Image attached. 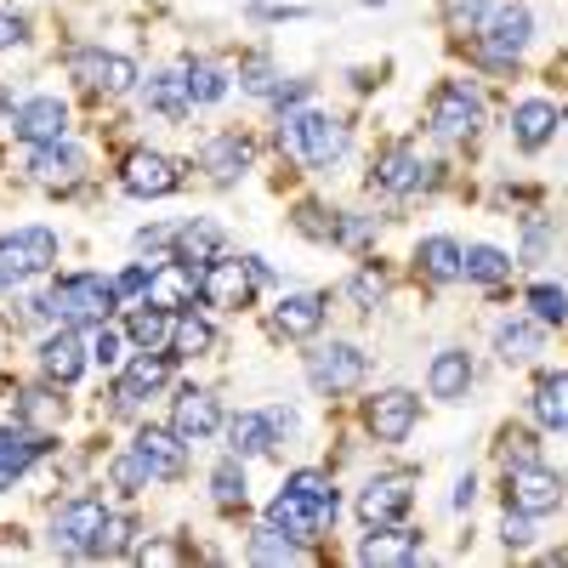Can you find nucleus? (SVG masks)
<instances>
[{
  "mask_svg": "<svg viewBox=\"0 0 568 568\" xmlns=\"http://www.w3.org/2000/svg\"><path fill=\"white\" fill-rule=\"evenodd\" d=\"M382 296H387V273H382V267H358V273H353V302H358V307H375Z\"/></svg>",
  "mask_w": 568,
  "mask_h": 568,
  "instance_id": "obj_47",
  "label": "nucleus"
},
{
  "mask_svg": "<svg viewBox=\"0 0 568 568\" xmlns=\"http://www.w3.org/2000/svg\"><path fill=\"white\" fill-rule=\"evenodd\" d=\"M222 245H227V233H222V222H211V216H200V222H187L182 233H176V256L182 262H216L222 256Z\"/></svg>",
  "mask_w": 568,
  "mask_h": 568,
  "instance_id": "obj_32",
  "label": "nucleus"
},
{
  "mask_svg": "<svg viewBox=\"0 0 568 568\" xmlns=\"http://www.w3.org/2000/svg\"><path fill=\"white\" fill-rule=\"evenodd\" d=\"M211 347H216V329H211L205 318L182 313V318L171 324V353H176V358H200V353H211Z\"/></svg>",
  "mask_w": 568,
  "mask_h": 568,
  "instance_id": "obj_37",
  "label": "nucleus"
},
{
  "mask_svg": "<svg viewBox=\"0 0 568 568\" xmlns=\"http://www.w3.org/2000/svg\"><path fill=\"white\" fill-rule=\"evenodd\" d=\"M267 524H273V529H284L291 540H302V546H307V540H313L324 524H336V517H329V511H318V506H313L307 495H296V489H278V495H273V506H267Z\"/></svg>",
  "mask_w": 568,
  "mask_h": 568,
  "instance_id": "obj_19",
  "label": "nucleus"
},
{
  "mask_svg": "<svg viewBox=\"0 0 568 568\" xmlns=\"http://www.w3.org/2000/svg\"><path fill=\"white\" fill-rule=\"evenodd\" d=\"M171 324H176V313L142 302V307L131 313V324H125V342L142 347V353H160V347H171Z\"/></svg>",
  "mask_w": 568,
  "mask_h": 568,
  "instance_id": "obj_31",
  "label": "nucleus"
},
{
  "mask_svg": "<svg viewBox=\"0 0 568 568\" xmlns=\"http://www.w3.org/2000/svg\"><path fill=\"white\" fill-rule=\"evenodd\" d=\"M500 540H506L511 551H524V546L535 540V517H529V511H517V506H506V524H500Z\"/></svg>",
  "mask_w": 568,
  "mask_h": 568,
  "instance_id": "obj_48",
  "label": "nucleus"
},
{
  "mask_svg": "<svg viewBox=\"0 0 568 568\" xmlns=\"http://www.w3.org/2000/svg\"><path fill=\"white\" fill-rule=\"evenodd\" d=\"M120 307V296H114V278H98V273H74V278H58L52 291H45L40 302H29V313H40V318H58V324H98V318H109Z\"/></svg>",
  "mask_w": 568,
  "mask_h": 568,
  "instance_id": "obj_1",
  "label": "nucleus"
},
{
  "mask_svg": "<svg viewBox=\"0 0 568 568\" xmlns=\"http://www.w3.org/2000/svg\"><path fill=\"white\" fill-rule=\"evenodd\" d=\"M500 449H506V466H529L540 444H535L529 433H506V438H500Z\"/></svg>",
  "mask_w": 568,
  "mask_h": 568,
  "instance_id": "obj_53",
  "label": "nucleus"
},
{
  "mask_svg": "<svg viewBox=\"0 0 568 568\" xmlns=\"http://www.w3.org/2000/svg\"><path fill=\"white\" fill-rule=\"evenodd\" d=\"M103 517H109V506H103L98 495H80V500H69V506L58 511L52 540L69 546V551H91V540H98V529H103Z\"/></svg>",
  "mask_w": 568,
  "mask_h": 568,
  "instance_id": "obj_20",
  "label": "nucleus"
},
{
  "mask_svg": "<svg viewBox=\"0 0 568 568\" xmlns=\"http://www.w3.org/2000/svg\"><path fill=\"white\" fill-rule=\"evenodd\" d=\"M182 74H187V98H194V109H200V103H222V98H227V74H222L216 63H187Z\"/></svg>",
  "mask_w": 568,
  "mask_h": 568,
  "instance_id": "obj_43",
  "label": "nucleus"
},
{
  "mask_svg": "<svg viewBox=\"0 0 568 568\" xmlns=\"http://www.w3.org/2000/svg\"><path fill=\"white\" fill-rule=\"evenodd\" d=\"M415 262H420V273L433 278V284H455V278H460V245L449 240V233L420 240V245H415Z\"/></svg>",
  "mask_w": 568,
  "mask_h": 568,
  "instance_id": "obj_33",
  "label": "nucleus"
},
{
  "mask_svg": "<svg viewBox=\"0 0 568 568\" xmlns=\"http://www.w3.org/2000/svg\"><path fill=\"white\" fill-rule=\"evenodd\" d=\"M535 420L551 426V433H568V369L546 375V382L535 387Z\"/></svg>",
  "mask_w": 568,
  "mask_h": 568,
  "instance_id": "obj_35",
  "label": "nucleus"
},
{
  "mask_svg": "<svg viewBox=\"0 0 568 568\" xmlns=\"http://www.w3.org/2000/svg\"><path fill=\"white\" fill-rule=\"evenodd\" d=\"M420 171H426V160L409 149V142H393V149L375 160V187H387V194H409V187H420Z\"/></svg>",
  "mask_w": 568,
  "mask_h": 568,
  "instance_id": "obj_27",
  "label": "nucleus"
},
{
  "mask_svg": "<svg viewBox=\"0 0 568 568\" xmlns=\"http://www.w3.org/2000/svg\"><path fill=\"white\" fill-rule=\"evenodd\" d=\"M251 160H256L251 136H240V131H222V136H211V142H205L200 171H211V182H240V176L251 171Z\"/></svg>",
  "mask_w": 568,
  "mask_h": 568,
  "instance_id": "obj_22",
  "label": "nucleus"
},
{
  "mask_svg": "<svg viewBox=\"0 0 568 568\" xmlns=\"http://www.w3.org/2000/svg\"><path fill=\"white\" fill-rule=\"evenodd\" d=\"M85 364H91V358H85V342L74 336V329H58V336L40 342V369H45V382L69 387V382H80Z\"/></svg>",
  "mask_w": 568,
  "mask_h": 568,
  "instance_id": "obj_25",
  "label": "nucleus"
},
{
  "mask_svg": "<svg viewBox=\"0 0 568 568\" xmlns=\"http://www.w3.org/2000/svg\"><path fill=\"white\" fill-rule=\"evenodd\" d=\"M364 369H369V358L353 347V342H329V347H318V353H307V382L318 387V393H353L358 382H364Z\"/></svg>",
  "mask_w": 568,
  "mask_h": 568,
  "instance_id": "obj_7",
  "label": "nucleus"
},
{
  "mask_svg": "<svg viewBox=\"0 0 568 568\" xmlns=\"http://www.w3.org/2000/svg\"><path fill=\"white\" fill-rule=\"evenodd\" d=\"M136 460L154 471V478H182L187 471V444L176 438V426H136V438H131Z\"/></svg>",
  "mask_w": 568,
  "mask_h": 568,
  "instance_id": "obj_15",
  "label": "nucleus"
},
{
  "mask_svg": "<svg viewBox=\"0 0 568 568\" xmlns=\"http://www.w3.org/2000/svg\"><path fill=\"white\" fill-rule=\"evenodd\" d=\"M12 131H18V142H29V149L63 142V136H69V109H63L58 98H29V103L12 114Z\"/></svg>",
  "mask_w": 568,
  "mask_h": 568,
  "instance_id": "obj_16",
  "label": "nucleus"
},
{
  "mask_svg": "<svg viewBox=\"0 0 568 568\" xmlns=\"http://www.w3.org/2000/svg\"><path fill=\"white\" fill-rule=\"evenodd\" d=\"M471 500H478V478H471V471H466V478L455 484V511H466Z\"/></svg>",
  "mask_w": 568,
  "mask_h": 568,
  "instance_id": "obj_56",
  "label": "nucleus"
},
{
  "mask_svg": "<svg viewBox=\"0 0 568 568\" xmlns=\"http://www.w3.org/2000/svg\"><path fill=\"white\" fill-rule=\"evenodd\" d=\"M307 551H302V540H291V535H284V529H256L251 535V562H302Z\"/></svg>",
  "mask_w": 568,
  "mask_h": 568,
  "instance_id": "obj_39",
  "label": "nucleus"
},
{
  "mask_svg": "<svg viewBox=\"0 0 568 568\" xmlns=\"http://www.w3.org/2000/svg\"><path fill=\"white\" fill-rule=\"evenodd\" d=\"M540 251H546V222L529 227V256H540Z\"/></svg>",
  "mask_w": 568,
  "mask_h": 568,
  "instance_id": "obj_57",
  "label": "nucleus"
},
{
  "mask_svg": "<svg viewBox=\"0 0 568 568\" xmlns=\"http://www.w3.org/2000/svg\"><path fill=\"white\" fill-rule=\"evenodd\" d=\"M245 489H251V484H245L240 455H227V460L211 471V495H216V506H227V511H233V506H245Z\"/></svg>",
  "mask_w": 568,
  "mask_h": 568,
  "instance_id": "obj_42",
  "label": "nucleus"
},
{
  "mask_svg": "<svg viewBox=\"0 0 568 568\" xmlns=\"http://www.w3.org/2000/svg\"><path fill=\"white\" fill-rule=\"evenodd\" d=\"M0 291H7V284H0Z\"/></svg>",
  "mask_w": 568,
  "mask_h": 568,
  "instance_id": "obj_58",
  "label": "nucleus"
},
{
  "mask_svg": "<svg viewBox=\"0 0 568 568\" xmlns=\"http://www.w3.org/2000/svg\"><path fill=\"white\" fill-rule=\"evenodd\" d=\"M529 40H535V12L529 7H489V18H484V58L495 69L524 58Z\"/></svg>",
  "mask_w": 568,
  "mask_h": 568,
  "instance_id": "obj_6",
  "label": "nucleus"
},
{
  "mask_svg": "<svg viewBox=\"0 0 568 568\" xmlns=\"http://www.w3.org/2000/svg\"><path fill=\"white\" fill-rule=\"evenodd\" d=\"M18 420L34 426V433H52V426L63 420V398H58V393H45V387H29L23 404H18Z\"/></svg>",
  "mask_w": 568,
  "mask_h": 568,
  "instance_id": "obj_38",
  "label": "nucleus"
},
{
  "mask_svg": "<svg viewBox=\"0 0 568 568\" xmlns=\"http://www.w3.org/2000/svg\"><path fill=\"white\" fill-rule=\"evenodd\" d=\"M69 69H74V80H80V85L109 91V98H120V91H131V85H136V63H131V58H120V52H98V45L74 52V58H69Z\"/></svg>",
  "mask_w": 568,
  "mask_h": 568,
  "instance_id": "obj_14",
  "label": "nucleus"
},
{
  "mask_svg": "<svg viewBox=\"0 0 568 568\" xmlns=\"http://www.w3.org/2000/svg\"><path fill=\"white\" fill-rule=\"evenodd\" d=\"M324 296L318 291H296V296H278V307H273V329L278 336H291V342H307V336H318L324 329Z\"/></svg>",
  "mask_w": 568,
  "mask_h": 568,
  "instance_id": "obj_21",
  "label": "nucleus"
},
{
  "mask_svg": "<svg viewBox=\"0 0 568 568\" xmlns=\"http://www.w3.org/2000/svg\"><path fill=\"white\" fill-rule=\"evenodd\" d=\"M307 103V80H291V85H273V109H302Z\"/></svg>",
  "mask_w": 568,
  "mask_h": 568,
  "instance_id": "obj_54",
  "label": "nucleus"
},
{
  "mask_svg": "<svg viewBox=\"0 0 568 568\" xmlns=\"http://www.w3.org/2000/svg\"><path fill=\"white\" fill-rule=\"evenodd\" d=\"M557 125L562 120H557V109L546 98H524L511 109V136H517V149H524V154H540L546 142L557 136Z\"/></svg>",
  "mask_w": 568,
  "mask_h": 568,
  "instance_id": "obj_24",
  "label": "nucleus"
},
{
  "mask_svg": "<svg viewBox=\"0 0 568 568\" xmlns=\"http://www.w3.org/2000/svg\"><path fill=\"white\" fill-rule=\"evenodd\" d=\"M460 278L500 284V278H511V256H506L500 245H466V251H460Z\"/></svg>",
  "mask_w": 568,
  "mask_h": 568,
  "instance_id": "obj_36",
  "label": "nucleus"
},
{
  "mask_svg": "<svg viewBox=\"0 0 568 568\" xmlns=\"http://www.w3.org/2000/svg\"><path fill=\"white\" fill-rule=\"evenodd\" d=\"M114 296H120V302H142V296H149V262L125 267V273L114 278Z\"/></svg>",
  "mask_w": 568,
  "mask_h": 568,
  "instance_id": "obj_52",
  "label": "nucleus"
},
{
  "mask_svg": "<svg viewBox=\"0 0 568 568\" xmlns=\"http://www.w3.org/2000/svg\"><path fill=\"white\" fill-rule=\"evenodd\" d=\"M426 387H433V398H444V404H460L471 393V358L460 347H444L433 358V369H426Z\"/></svg>",
  "mask_w": 568,
  "mask_h": 568,
  "instance_id": "obj_26",
  "label": "nucleus"
},
{
  "mask_svg": "<svg viewBox=\"0 0 568 568\" xmlns=\"http://www.w3.org/2000/svg\"><path fill=\"white\" fill-rule=\"evenodd\" d=\"M557 500H562V484H557V471H546V466H506V506H517V511H529V517H546V511H557Z\"/></svg>",
  "mask_w": 568,
  "mask_h": 568,
  "instance_id": "obj_11",
  "label": "nucleus"
},
{
  "mask_svg": "<svg viewBox=\"0 0 568 568\" xmlns=\"http://www.w3.org/2000/svg\"><path fill=\"white\" fill-rule=\"evenodd\" d=\"M415 420H420V398L393 387V393H375L364 404V426H369V438L375 444H404L415 433Z\"/></svg>",
  "mask_w": 568,
  "mask_h": 568,
  "instance_id": "obj_9",
  "label": "nucleus"
},
{
  "mask_svg": "<svg viewBox=\"0 0 568 568\" xmlns=\"http://www.w3.org/2000/svg\"><path fill=\"white\" fill-rule=\"evenodd\" d=\"M540 347H546V329H540L535 318H511V324L495 329V353H500V364H529Z\"/></svg>",
  "mask_w": 568,
  "mask_h": 568,
  "instance_id": "obj_30",
  "label": "nucleus"
},
{
  "mask_svg": "<svg viewBox=\"0 0 568 568\" xmlns=\"http://www.w3.org/2000/svg\"><path fill=\"white\" fill-rule=\"evenodd\" d=\"M45 267H58V233L52 227H12L0 233V284H23Z\"/></svg>",
  "mask_w": 568,
  "mask_h": 568,
  "instance_id": "obj_3",
  "label": "nucleus"
},
{
  "mask_svg": "<svg viewBox=\"0 0 568 568\" xmlns=\"http://www.w3.org/2000/svg\"><path fill=\"white\" fill-rule=\"evenodd\" d=\"M420 557V540L409 535V529H375L364 546H358V562H382V568H404V562H415Z\"/></svg>",
  "mask_w": 568,
  "mask_h": 568,
  "instance_id": "obj_29",
  "label": "nucleus"
},
{
  "mask_svg": "<svg viewBox=\"0 0 568 568\" xmlns=\"http://www.w3.org/2000/svg\"><path fill=\"white\" fill-rule=\"evenodd\" d=\"M194 296H200V267L194 262H154L149 267V307H165V313H187L194 307Z\"/></svg>",
  "mask_w": 568,
  "mask_h": 568,
  "instance_id": "obj_13",
  "label": "nucleus"
},
{
  "mask_svg": "<svg viewBox=\"0 0 568 568\" xmlns=\"http://www.w3.org/2000/svg\"><path fill=\"white\" fill-rule=\"evenodd\" d=\"M23 34H29V23L12 7H0V45H23Z\"/></svg>",
  "mask_w": 568,
  "mask_h": 568,
  "instance_id": "obj_55",
  "label": "nucleus"
},
{
  "mask_svg": "<svg viewBox=\"0 0 568 568\" xmlns=\"http://www.w3.org/2000/svg\"><path fill=\"white\" fill-rule=\"evenodd\" d=\"M149 109H160L165 120H187L194 114V98H187V74L182 69H165L149 80Z\"/></svg>",
  "mask_w": 568,
  "mask_h": 568,
  "instance_id": "obj_34",
  "label": "nucleus"
},
{
  "mask_svg": "<svg viewBox=\"0 0 568 568\" xmlns=\"http://www.w3.org/2000/svg\"><path fill=\"white\" fill-rule=\"evenodd\" d=\"M409 500H415V471H382V478L364 484L358 517L369 529H382V524H398V517L409 511Z\"/></svg>",
  "mask_w": 568,
  "mask_h": 568,
  "instance_id": "obj_10",
  "label": "nucleus"
},
{
  "mask_svg": "<svg viewBox=\"0 0 568 568\" xmlns=\"http://www.w3.org/2000/svg\"><path fill=\"white\" fill-rule=\"evenodd\" d=\"M489 18V0H449V23L466 29V34H478V23Z\"/></svg>",
  "mask_w": 568,
  "mask_h": 568,
  "instance_id": "obj_50",
  "label": "nucleus"
},
{
  "mask_svg": "<svg viewBox=\"0 0 568 568\" xmlns=\"http://www.w3.org/2000/svg\"><path fill=\"white\" fill-rule=\"evenodd\" d=\"M120 182H125V194H136V200H165V194H176V187H182V160H171L160 149H136L125 160Z\"/></svg>",
  "mask_w": 568,
  "mask_h": 568,
  "instance_id": "obj_8",
  "label": "nucleus"
},
{
  "mask_svg": "<svg viewBox=\"0 0 568 568\" xmlns=\"http://www.w3.org/2000/svg\"><path fill=\"white\" fill-rule=\"evenodd\" d=\"M85 171H91V160H85V149H74V142H45V149L29 154V176H34L40 187H52V194H69V187H80Z\"/></svg>",
  "mask_w": 568,
  "mask_h": 568,
  "instance_id": "obj_12",
  "label": "nucleus"
},
{
  "mask_svg": "<svg viewBox=\"0 0 568 568\" xmlns=\"http://www.w3.org/2000/svg\"><path fill=\"white\" fill-rule=\"evenodd\" d=\"M426 125H433L438 136H471L484 125V98H478V85L471 80H444L433 91V109H426Z\"/></svg>",
  "mask_w": 568,
  "mask_h": 568,
  "instance_id": "obj_4",
  "label": "nucleus"
},
{
  "mask_svg": "<svg viewBox=\"0 0 568 568\" xmlns=\"http://www.w3.org/2000/svg\"><path fill=\"white\" fill-rule=\"evenodd\" d=\"M109 478H114V489H125V495H131V489H149V478H154V471L136 460V449H125V455H114Z\"/></svg>",
  "mask_w": 568,
  "mask_h": 568,
  "instance_id": "obj_46",
  "label": "nucleus"
},
{
  "mask_svg": "<svg viewBox=\"0 0 568 568\" xmlns=\"http://www.w3.org/2000/svg\"><path fill=\"white\" fill-rule=\"evenodd\" d=\"M80 342H85V358H91V364H103V369L120 364V347H125V336H120V329H109L103 318H98V324H85V336H80Z\"/></svg>",
  "mask_w": 568,
  "mask_h": 568,
  "instance_id": "obj_44",
  "label": "nucleus"
},
{
  "mask_svg": "<svg viewBox=\"0 0 568 568\" xmlns=\"http://www.w3.org/2000/svg\"><path fill=\"white\" fill-rule=\"evenodd\" d=\"M296 227L307 233V240H336V216H324V205H313V200L296 211Z\"/></svg>",
  "mask_w": 568,
  "mask_h": 568,
  "instance_id": "obj_49",
  "label": "nucleus"
},
{
  "mask_svg": "<svg viewBox=\"0 0 568 568\" xmlns=\"http://www.w3.org/2000/svg\"><path fill=\"white\" fill-rule=\"evenodd\" d=\"M131 546H136V517L109 511L103 529H98V540H91V557H120V551H131Z\"/></svg>",
  "mask_w": 568,
  "mask_h": 568,
  "instance_id": "obj_41",
  "label": "nucleus"
},
{
  "mask_svg": "<svg viewBox=\"0 0 568 568\" xmlns=\"http://www.w3.org/2000/svg\"><path fill=\"white\" fill-rule=\"evenodd\" d=\"M40 455H45V438L34 426H0V489H12Z\"/></svg>",
  "mask_w": 568,
  "mask_h": 568,
  "instance_id": "obj_23",
  "label": "nucleus"
},
{
  "mask_svg": "<svg viewBox=\"0 0 568 568\" xmlns=\"http://www.w3.org/2000/svg\"><path fill=\"white\" fill-rule=\"evenodd\" d=\"M278 142H284L296 160H307V165H336V160L347 154V125H342L336 114L296 109V114H284Z\"/></svg>",
  "mask_w": 568,
  "mask_h": 568,
  "instance_id": "obj_2",
  "label": "nucleus"
},
{
  "mask_svg": "<svg viewBox=\"0 0 568 568\" xmlns=\"http://www.w3.org/2000/svg\"><path fill=\"white\" fill-rule=\"evenodd\" d=\"M529 307H535L540 324H562V318H568V291H562V284H535Z\"/></svg>",
  "mask_w": 568,
  "mask_h": 568,
  "instance_id": "obj_45",
  "label": "nucleus"
},
{
  "mask_svg": "<svg viewBox=\"0 0 568 568\" xmlns=\"http://www.w3.org/2000/svg\"><path fill=\"white\" fill-rule=\"evenodd\" d=\"M227 455H240V460H256V455H273V415H233L227 420Z\"/></svg>",
  "mask_w": 568,
  "mask_h": 568,
  "instance_id": "obj_28",
  "label": "nucleus"
},
{
  "mask_svg": "<svg viewBox=\"0 0 568 568\" xmlns=\"http://www.w3.org/2000/svg\"><path fill=\"white\" fill-rule=\"evenodd\" d=\"M284 489H296V495H307V500H313L318 511H329V517L342 511V495H336V484H329L324 471H313V466L291 471V478H284Z\"/></svg>",
  "mask_w": 568,
  "mask_h": 568,
  "instance_id": "obj_40",
  "label": "nucleus"
},
{
  "mask_svg": "<svg viewBox=\"0 0 568 568\" xmlns=\"http://www.w3.org/2000/svg\"><path fill=\"white\" fill-rule=\"evenodd\" d=\"M165 382H171V358H165V353H142V358H131V369L114 382V409H120V415H131L142 398L160 393Z\"/></svg>",
  "mask_w": 568,
  "mask_h": 568,
  "instance_id": "obj_17",
  "label": "nucleus"
},
{
  "mask_svg": "<svg viewBox=\"0 0 568 568\" xmlns=\"http://www.w3.org/2000/svg\"><path fill=\"white\" fill-rule=\"evenodd\" d=\"M240 85L256 91V98H273V85H278V80H273V63H267V58H251V63L240 69Z\"/></svg>",
  "mask_w": 568,
  "mask_h": 568,
  "instance_id": "obj_51",
  "label": "nucleus"
},
{
  "mask_svg": "<svg viewBox=\"0 0 568 568\" xmlns=\"http://www.w3.org/2000/svg\"><path fill=\"white\" fill-rule=\"evenodd\" d=\"M171 426H176L182 444H205V438H216L222 409H216V398L205 387H182L176 393V409H171Z\"/></svg>",
  "mask_w": 568,
  "mask_h": 568,
  "instance_id": "obj_18",
  "label": "nucleus"
},
{
  "mask_svg": "<svg viewBox=\"0 0 568 568\" xmlns=\"http://www.w3.org/2000/svg\"><path fill=\"white\" fill-rule=\"evenodd\" d=\"M251 296H256V267H251V256H216V262L200 267V302L240 313V307H251Z\"/></svg>",
  "mask_w": 568,
  "mask_h": 568,
  "instance_id": "obj_5",
  "label": "nucleus"
}]
</instances>
